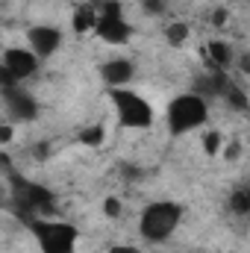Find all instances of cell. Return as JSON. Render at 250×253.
Here are the masks:
<instances>
[{
    "label": "cell",
    "mask_w": 250,
    "mask_h": 253,
    "mask_svg": "<svg viewBox=\"0 0 250 253\" xmlns=\"http://www.w3.org/2000/svg\"><path fill=\"white\" fill-rule=\"evenodd\" d=\"M0 62H3V68L15 77V83H24V80L36 77V71H39L42 59L24 44V47H6L3 56H0Z\"/></svg>",
    "instance_id": "obj_9"
},
{
    "label": "cell",
    "mask_w": 250,
    "mask_h": 253,
    "mask_svg": "<svg viewBox=\"0 0 250 253\" xmlns=\"http://www.w3.org/2000/svg\"><path fill=\"white\" fill-rule=\"evenodd\" d=\"M9 141H15V126L0 124V144H9Z\"/></svg>",
    "instance_id": "obj_20"
},
{
    "label": "cell",
    "mask_w": 250,
    "mask_h": 253,
    "mask_svg": "<svg viewBox=\"0 0 250 253\" xmlns=\"http://www.w3.org/2000/svg\"><path fill=\"white\" fill-rule=\"evenodd\" d=\"M94 24H97V9H94L91 3H80V6L74 9V15H71L74 33H80V36L94 33Z\"/></svg>",
    "instance_id": "obj_10"
},
{
    "label": "cell",
    "mask_w": 250,
    "mask_h": 253,
    "mask_svg": "<svg viewBox=\"0 0 250 253\" xmlns=\"http://www.w3.org/2000/svg\"><path fill=\"white\" fill-rule=\"evenodd\" d=\"M106 253H141V251H138L135 245H124V242H118V245H112Z\"/></svg>",
    "instance_id": "obj_21"
},
{
    "label": "cell",
    "mask_w": 250,
    "mask_h": 253,
    "mask_svg": "<svg viewBox=\"0 0 250 253\" xmlns=\"http://www.w3.org/2000/svg\"><path fill=\"white\" fill-rule=\"evenodd\" d=\"M3 103H6V112H9V118L15 124H30V121L39 118V100L21 85L6 88L3 91Z\"/></svg>",
    "instance_id": "obj_8"
},
{
    "label": "cell",
    "mask_w": 250,
    "mask_h": 253,
    "mask_svg": "<svg viewBox=\"0 0 250 253\" xmlns=\"http://www.w3.org/2000/svg\"><path fill=\"white\" fill-rule=\"evenodd\" d=\"M188 39H191L188 21H171V24L165 27V42H168V47H183Z\"/></svg>",
    "instance_id": "obj_11"
},
{
    "label": "cell",
    "mask_w": 250,
    "mask_h": 253,
    "mask_svg": "<svg viewBox=\"0 0 250 253\" xmlns=\"http://www.w3.org/2000/svg\"><path fill=\"white\" fill-rule=\"evenodd\" d=\"M62 42H65L62 30L53 27V24H33V27L27 30V47H30L39 59H50L53 53H59Z\"/></svg>",
    "instance_id": "obj_7"
},
{
    "label": "cell",
    "mask_w": 250,
    "mask_h": 253,
    "mask_svg": "<svg viewBox=\"0 0 250 253\" xmlns=\"http://www.w3.org/2000/svg\"><path fill=\"white\" fill-rule=\"evenodd\" d=\"M183 215H186V209L180 203H174V200H153L138 215V236L144 242H150V245H162L180 230Z\"/></svg>",
    "instance_id": "obj_2"
},
{
    "label": "cell",
    "mask_w": 250,
    "mask_h": 253,
    "mask_svg": "<svg viewBox=\"0 0 250 253\" xmlns=\"http://www.w3.org/2000/svg\"><path fill=\"white\" fill-rule=\"evenodd\" d=\"M15 85H21V83H15V77L3 68V62H0V91H6V88H15Z\"/></svg>",
    "instance_id": "obj_19"
},
{
    "label": "cell",
    "mask_w": 250,
    "mask_h": 253,
    "mask_svg": "<svg viewBox=\"0 0 250 253\" xmlns=\"http://www.w3.org/2000/svg\"><path fill=\"white\" fill-rule=\"evenodd\" d=\"M121 212H124V206H121V200H118V197H106V200H103V215H106L109 221L121 218Z\"/></svg>",
    "instance_id": "obj_18"
},
{
    "label": "cell",
    "mask_w": 250,
    "mask_h": 253,
    "mask_svg": "<svg viewBox=\"0 0 250 253\" xmlns=\"http://www.w3.org/2000/svg\"><path fill=\"white\" fill-rule=\"evenodd\" d=\"M227 203H230V209H233L239 218H248L250 215V191L245 189V186L233 189V194L227 197Z\"/></svg>",
    "instance_id": "obj_12"
},
{
    "label": "cell",
    "mask_w": 250,
    "mask_h": 253,
    "mask_svg": "<svg viewBox=\"0 0 250 253\" xmlns=\"http://www.w3.org/2000/svg\"><path fill=\"white\" fill-rule=\"evenodd\" d=\"M221 147H224V135L215 129H203V150L209 156H215V153H221Z\"/></svg>",
    "instance_id": "obj_16"
},
{
    "label": "cell",
    "mask_w": 250,
    "mask_h": 253,
    "mask_svg": "<svg viewBox=\"0 0 250 253\" xmlns=\"http://www.w3.org/2000/svg\"><path fill=\"white\" fill-rule=\"evenodd\" d=\"M209 53H212V59H215L218 68H230L233 65V47L227 42H212L209 44Z\"/></svg>",
    "instance_id": "obj_13"
},
{
    "label": "cell",
    "mask_w": 250,
    "mask_h": 253,
    "mask_svg": "<svg viewBox=\"0 0 250 253\" xmlns=\"http://www.w3.org/2000/svg\"><path fill=\"white\" fill-rule=\"evenodd\" d=\"M33 236L42 253H77L80 248V230L59 218H36Z\"/></svg>",
    "instance_id": "obj_3"
},
{
    "label": "cell",
    "mask_w": 250,
    "mask_h": 253,
    "mask_svg": "<svg viewBox=\"0 0 250 253\" xmlns=\"http://www.w3.org/2000/svg\"><path fill=\"white\" fill-rule=\"evenodd\" d=\"M103 138H106V126H103V124L85 126V129L80 132V141H83V144H88V147H100V144H103Z\"/></svg>",
    "instance_id": "obj_15"
},
{
    "label": "cell",
    "mask_w": 250,
    "mask_h": 253,
    "mask_svg": "<svg viewBox=\"0 0 250 253\" xmlns=\"http://www.w3.org/2000/svg\"><path fill=\"white\" fill-rule=\"evenodd\" d=\"M209 100L197 91H183L177 97L168 100V109H165V124L171 135H188V132H197V129H206L209 124Z\"/></svg>",
    "instance_id": "obj_1"
},
{
    "label": "cell",
    "mask_w": 250,
    "mask_h": 253,
    "mask_svg": "<svg viewBox=\"0 0 250 253\" xmlns=\"http://www.w3.org/2000/svg\"><path fill=\"white\" fill-rule=\"evenodd\" d=\"M138 6L147 12V15H165L168 12V6H171V0H138Z\"/></svg>",
    "instance_id": "obj_17"
},
{
    "label": "cell",
    "mask_w": 250,
    "mask_h": 253,
    "mask_svg": "<svg viewBox=\"0 0 250 253\" xmlns=\"http://www.w3.org/2000/svg\"><path fill=\"white\" fill-rule=\"evenodd\" d=\"M109 100L115 106V118L118 124L126 129H147L153 124V106L147 103V97H141L138 91L132 88H112L109 91Z\"/></svg>",
    "instance_id": "obj_4"
},
{
    "label": "cell",
    "mask_w": 250,
    "mask_h": 253,
    "mask_svg": "<svg viewBox=\"0 0 250 253\" xmlns=\"http://www.w3.org/2000/svg\"><path fill=\"white\" fill-rule=\"evenodd\" d=\"M138 77V65L129 56H109L100 62V83L112 91V88H132Z\"/></svg>",
    "instance_id": "obj_6"
},
{
    "label": "cell",
    "mask_w": 250,
    "mask_h": 253,
    "mask_svg": "<svg viewBox=\"0 0 250 253\" xmlns=\"http://www.w3.org/2000/svg\"><path fill=\"white\" fill-rule=\"evenodd\" d=\"M94 36H97L100 42L112 44V47H121V44H126V42L132 39V24L126 21V15H124V9H121L118 0L103 3V6L97 9Z\"/></svg>",
    "instance_id": "obj_5"
},
{
    "label": "cell",
    "mask_w": 250,
    "mask_h": 253,
    "mask_svg": "<svg viewBox=\"0 0 250 253\" xmlns=\"http://www.w3.org/2000/svg\"><path fill=\"white\" fill-rule=\"evenodd\" d=\"M233 109H248V94H245V88H239V85H233V83H227V88H224V94H221Z\"/></svg>",
    "instance_id": "obj_14"
}]
</instances>
